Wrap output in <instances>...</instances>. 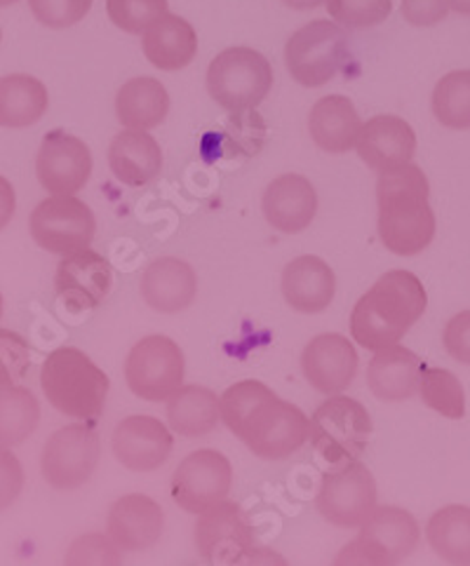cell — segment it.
Returning a JSON list of instances; mask_svg holds the SVG:
<instances>
[{"label":"cell","instance_id":"46","mask_svg":"<svg viewBox=\"0 0 470 566\" xmlns=\"http://www.w3.org/2000/svg\"><path fill=\"white\" fill-rule=\"evenodd\" d=\"M6 313V301H3V292H0V319H3Z\"/></svg>","mask_w":470,"mask_h":566},{"label":"cell","instance_id":"9","mask_svg":"<svg viewBox=\"0 0 470 566\" xmlns=\"http://www.w3.org/2000/svg\"><path fill=\"white\" fill-rule=\"evenodd\" d=\"M29 231L38 248L50 254H71L90 248L97 219L90 207L73 196H52L35 205Z\"/></svg>","mask_w":470,"mask_h":566},{"label":"cell","instance_id":"2","mask_svg":"<svg viewBox=\"0 0 470 566\" xmlns=\"http://www.w3.org/2000/svg\"><path fill=\"white\" fill-rule=\"evenodd\" d=\"M428 196L430 186L421 167L407 163L382 172L376 181V200L379 238L388 252L398 256L421 254L436 238V214Z\"/></svg>","mask_w":470,"mask_h":566},{"label":"cell","instance_id":"28","mask_svg":"<svg viewBox=\"0 0 470 566\" xmlns=\"http://www.w3.org/2000/svg\"><path fill=\"white\" fill-rule=\"evenodd\" d=\"M48 106V87L33 75L10 73L0 78V127H31L45 116Z\"/></svg>","mask_w":470,"mask_h":566},{"label":"cell","instance_id":"38","mask_svg":"<svg viewBox=\"0 0 470 566\" xmlns=\"http://www.w3.org/2000/svg\"><path fill=\"white\" fill-rule=\"evenodd\" d=\"M33 17L48 29H69L90 12L92 0H29Z\"/></svg>","mask_w":470,"mask_h":566},{"label":"cell","instance_id":"17","mask_svg":"<svg viewBox=\"0 0 470 566\" xmlns=\"http://www.w3.org/2000/svg\"><path fill=\"white\" fill-rule=\"evenodd\" d=\"M113 454L118 463L135 473H150L173 454V432L154 417H127L113 430Z\"/></svg>","mask_w":470,"mask_h":566},{"label":"cell","instance_id":"18","mask_svg":"<svg viewBox=\"0 0 470 566\" xmlns=\"http://www.w3.org/2000/svg\"><path fill=\"white\" fill-rule=\"evenodd\" d=\"M301 369L317 392H344L357 371V353L346 336L320 334L304 348Z\"/></svg>","mask_w":470,"mask_h":566},{"label":"cell","instance_id":"33","mask_svg":"<svg viewBox=\"0 0 470 566\" xmlns=\"http://www.w3.org/2000/svg\"><path fill=\"white\" fill-rule=\"evenodd\" d=\"M432 116L447 129H470V71L442 75L432 90Z\"/></svg>","mask_w":470,"mask_h":566},{"label":"cell","instance_id":"1","mask_svg":"<svg viewBox=\"0 0 470 566\" xmlns=\"http://www.w3.org/2000/svg\"><path fill=\"white\" fill-rule=\"evenodd\" d=\"M221 419L254 457L288 459L311 438V421L261 381H238L221 395Z\"/></svg>","mask_w":470,"mask_h":566},{"label":"cell","instance_id":"30","mask_svg":"<svg viewBox=\"0 0 470 566\" xmlns=\"http://www.w3.org/2000/svg\"><path fill=\"white\" fill-rule=\"evenodd\" d=\"M221 419V400L205 386H181L167 400L169 428L184 438H202L212 432Z\"/></svg>","mask_w":470,"mask_h":566},{"label":"cell","instance_id":"37","mask_svg":"<svg viewBox=\"0 0 470 566\" xmlns=\"http://www.w3.org/2000/svg\"><path fill=\"white\" fill-rule=\"evenodd\" d=\"M31 367V346L22 334L0 329V388L17 386L27 379Z\"/></svg>","mask_w":470,"mask_h":566},{"label":"cell","instance_id":"16","mask_svg":"<svg viewBox=\"0 0 470 566\" xmlns=\"http://www.w3.org/2000/svg\"><path fill=\"white\" fill-rule=\"evenodd\" d=\"M111 287L113 271L108 266V261L87 248L64 254L54 273L56 296H60L64 301V306L73 313L97 308L108 296Z\"/></svg>","mask_w":470,"mask_h":566},{"label":"cell","instance_id":"23","mask_svg":"<svg viewBox=\"0 0 470 566\" xmlns=\"http://www.w3.org/2000/svg\"><path fill=\"white\" fill-rule=\"evenodd\" d=\"M282 296L288 304L306 315L323 313L334 298L336 277L330 269V263L320 256L304 254L290 261L282 271Z\"/></svg>","mask_w":470,"mask_h":566},{"label":"cell","instance_id":"40","mask_svg":"<svg viewBox=\"0 0 470 566\" xmlns=\"http://www.w3.org/2000/svg\"><path fill=\"white\" fill-rule=\"evenodd\" d=\"M24 482L27 475L22 463H19V459L8 447H0V513L8 511V507L19 499Z\"/></svg>","mask_w":470,"mask_h":566},{"label":"cell","instance_id":"8","mask_svg":"<svg viewBox=\"0 0 470 566\" xmlns=\"http://www.w3.org/2000/svg\"><path fill=\"white\" fill-rule=\"evenodd\" d=\"M346 62L348 35L330 19H315L299 29L285 45L288 71L304 87L327 85Z\"/></svg>","mask_w":470,"mask_h":566},{"label":"cell","instance_id":"21","mask_svg":"<svg viewBox=\"0 0 470 566\" xmlns=\"http://www.w3.org/2000/svg\"><path fill=\"white\" fill-rule=\"evenodd\" d=\"M139 292L150 308L173 315L194 304L198 294V277L186 261L163 256L146 266Z\"/></svg>","mask_w":470,"mask_h":566},{"label":"cell","instance_id":"25","mask_svg":"<svg viewBox=\"0 0 470 566\" xmlns=\"http://www.w3.org/2000/svg\"><path fill=\"white\" fill-rule=\"evenodd\" d=\"M108 167L121 184L139 188L160 175L163 150L146 129L125 127L108 146Z\"/></svg>","mask_w":470,"mask_h":566},{"label":"cell","instance_id":"26","mask_svg":"<svg viewBox=\"0 0 470 566\" xmlns=\"http://www.w3.org/2000/svg\"><path fill=\"white\" fill-rule=\"evenodd\" d=\"M142 48L146 60L160 71L186 69L198 54L196 29L179 14H163L144 31Z\"/></svg>","mask_w":470,"mask_h":566},{"label":"cell","instance_id":"7","mask_svg":"<svg viewBox=\"0 0 470 566\" xmlns=\"http://www.w3.org/2000/svg\"><path fill=\"white\" fill-rule=\"evenodd\" d=\"M372 436L367 409L346 395H334L311 419V444L327 465H346L363 457Z\"/></svg>","mask_w":470,"mask_h":566},{"label":"cell","instance_id":"31","mask_svg":"<svg viewBox=\"0 0 470 566\" xmlns=\"http://www.w3.org/2000/svg\"><path fill=\"white\" fill-rule=\"evenodd\" d=\"M426 538L436 555L449 564H470V507L445 505L428 520Z\"/></svg>","mask_w":470,"mask_h":566},{"label":"cell","instance_id":"11","mask_svg":"<svg viewBox=\"0 0 470 566\" xmlns=\"http://www.w3.org/2000/svg\"><path fill=\"white\" fill-rule=\"evenodd\" d=\"M125 379L137 398L165 402L181 388L184 353L169 336H146L127 355Z\"/></svg>","mask_w":470,"mask_h":566},{"label":"cell","instance_id":"5","mask_svg":"<svg viewBox=\"0 0 470 566\" xmlns=\"http://www.w3.org/2000/svg\"><path fill=\"white\" fill-rule=\"evenodd\" d=\"M273 87V69L252 48H229L207 69V92L231 113L257 108Z\"/></svg>","mask_w":470,"mask_h":566},{"label":"cell","instance_id":"27","mask_svg":"<svg viewBox=\"0 0 470 566\" xmlns=\"http://www.w3.org/2000/svg\"><path fill=\"white\" fill-rule=\"evenodd\" d=\"M311 139L317 148L327 150V154H346L363 132V120L348 97L342 94H330L315 102L309 116Z\"/></svg>","mask_w":470,"mask_h":566},{"label":"cell","instance_id":"35","mask_svg":"<svg viewBox=\"0 0 470 566\" xmlns=\"http://www.w3.org/2000/svg\"><path fill=\"white\" fill-rule=\"evenodd\" d=\"M330 17L346 29H369L393 12V0H325Z\"/></svg>","mask_w":470,"mask_h":566},{"label":"cell","instance_id":"47","mask_svg":"<svg viewBox=\"0 0 470 566\" xmlns=\"http://www.w3.org/2000/svg\"><path fill=\"white\" fill-rule=\"evenodd\" d=\"M19 3V0H0V8H8V6H14Z\"/></svg>","mask_w":470,"mask_h":566},{"label":"cell","instance_id":"34","mask_svg":"<svg viewBox=\"0 0 470 566\" xmlns=\"http://www.w3.org/2000/svg\"><path fill=\"white\" fill-rule=\"evenodd\" d=\"M419 395L426 407L442 413L447 419H463L466 395L455 374L438 367H426L421 374Z\"/></svg>","mask_w":470,"mask_h":566},{"label":"cell","instance_id":"42","mask_svg":"<svg viewBox=\"0 0 470 566\" xmlns=\"http://www.w3.org/2000/svg\"><path fill=\"white\" fill-rule=\"evenodd\" d=\"M403 17L411 27H436L449 12V0H403Z\"/></svg>","mask_w":470,"mask_h":566},{"label":"cell","instance_id":"14","mask_svg":"<svg viewBox=\"0 0 470 566\" xmlns=\"http://www.w3.org/2000/svg\"><path fill=\"white\" fill-rule=\"evenodd\" d=\"M196 548L210 564H242L257 559L252 524L240 505L221 501L200 513L196 524Z\"/></svg>","mask_w":470,"mask_h":566},{"label":"cell","instance_id":"22","mask_svg":"<svg viewBox=\"0 0 470 566\" xmlns=\"http://www.w3.org/2000/svg\"><path fill=\"white\" fill-rule=\"evenodd\" d=\"M263 214L280 233H301L309 229L317 212L313 184L301 175H282L273 179L263 193Z\"/></svg>","mask_w":470,"mask_h":566},{"label":"cell","instance_id":"13","mask_svg":"<svg viewBox=\"0 0 470 566\" xmlns=\"http://www.w3.org/2000/svg\"><path fill=\"white\" fill-rule=\"evenodd\" d=\"M233 486L231 461L215 449L188 454L173 475V499L186 513L200 515L226 501Z\"/></svg>","mask_w":470,"mask_h":566},{"label":"cell","instance_id":"19","mask_svg":"<svg viewBox=\"0 0 470 566\" xmlns=\"http://www.w3.org/2000/svg\"><path fill=\"white\" fill-rule=\"evenodd\" d=\"M108 536L123 553H139L156 545L163 536L160 505L144 494H127L111 505Z\"/></svg>","mask_w":470,"mask_h":566},{"label":"cell","instance_id":"24","mask_svg":"<svg viewBox=\"0 0 470 566\" xmlns=\"http://www.w3.org/2000/svg\"><path fill=\"white\" fill-rule=\"evenodd\" d=\"M424 365L419 355H414L403 346H386L376 350L367 367V386L374 398L384 402L409 400L414 392H419Z\"/></svg>","mask_w":470,"mask_h":566},{"label":"cell","instance_id":"3","mask_svg":"<svg viewBox=\"0 0 470 566\" xmlns=\"http://www.w3.org/2000/svg\"><path fill=\"white\" fill-rule=\"evenodd\" d=\"M428 306L424 282L409 271H388L355 304L351 334L357 346L382 350L395 346L417 325Z\"/></svg>","mask_w":470,"mask_h":566},{"label":"cell","instance_id":"15","mask_svg":"<svg viewBox=\"0 0 470 566\" xmlns=\"http://www.w3.org/2000/svg\"><path fill=\"white\" fill-rule=\"evenodd\" d=\"M92 175V154L79 137L52 129L35 156V177L52 196H75Z\"/></svg>","mask_w":470,"mask_h":566},{"label":"cell","instance_id":"43","mask_svg":"<svg viewBox=\"0 0 470 566\" xmlns=\"http://www.w3.org/2000/svg\"><path fill=\"white\" fill-rule=\"evenodd\" d=\"M14 212H17L14 186L0 175V231L8 229V223L14 219Z\"/></svg>","mask_w":470,"mask_h":566},{"label":"cell","instance_id":"6","mask_svg":"<svg viewBox=\"0 0 470 566\" xmlns=\"http://www.w3.org/2000/svg\"><path fill=\"white\" fill-rule=\"evenodd\" d=\"M421 530L403 507L384 505L365 520L357 536L348 548L336 557V566L346 564H369V566H390L407 559L417 551Z\"/></svg>","mask_w":470,"mask_h":566},{"label":"cell","instance_id":"20","mask_svg":"<svg viewBox=\"0 0 470 566\" xmlns=\"http://www.w3.org/2000/svg\"><path fill=\"white\" fill-rule=\"evenodd\" d=\"M417 154V135L407 120L398 116H376L363 125L357 137V156L376 172L403 167Z\"/></svg>","mask_w":470,"mask_h":566},{"label":"cell","instance_id":"48","mask_svg":"<svg viewBox=\"0 0 470 566\" xmlns=\"http://www.w3.org/2000/svg\"><path fill=\"white\" fill-rule=\"evenodd\" d=\"M0 38H3V31H0Z\"/></svg>","mask_w":470,"mask_h":566},{"label":"cell","instance_id":"4","mask_svg":"<svg viewBox=\"0 0 470 566\" xmlns=\"http://www.w3.org/2000/svg\"><path fill=\"white\" fill-rule=\"evenodd\" d=\"M41 388L48 402L64 417L94 421L106 405L108 376L83 350L64 346L45 357Z\"/></svg>","mask_w":470,"mask_h":566},{"label":"cell","instance_id":"44","mask_svg":"<svg viewBox=\"0 0 470 566\" xmlns=\"http://www.w3.org/2000/svg\"><path fill=\"white\" fill-rule=\"evenodd\" d=\"M292 10H315L325 3V0H282Z\"/></svg>","mask_w":470,"mask_h":566},{"label":"cell","instance_id":"39","mask_svg":"<svg viewBox=\"0 0 470 566\" xmlns=\"http://www.w3.org/2000/svg\"><path fill=\"white\" fill-rule=\"evenodd\" d=\"M121 548L111 536L104 534H87L83 538L75 541L69 553H66V564L69 566H79V564H121Z\"/></svg>","mask_w":470,"mask_h":566},{"label":"cell","instance_id":"12","mask_svg":"<svg viewBox=\"0 0 470 566\" xmlns=\"http://www.w3.org/2000/svg\"><path fill=\"white\" fill-rule=\"evenodd\" d=\"M320 515L342 530H357L376 511V482L363 463H346L323 475L315 499Z\"/></svg>","mask_w":470,"mask_h":566},{"label":"cell","instance_id":"32","mask_svg":"<svg viewBox=\"0 0 470 566\" xmlns=\"http://www.w3.org/2000/svg\"><path fill=\"white\" fill-rule=\"evenodd\" d=\"M38 421H41V405L35 395L24 386L0 388V447H17L29 440Z\"/></svg>","mask_w":470,"mask_h":566},{"label":"cell","instance_id":"45","mask_svg":"<svg viewBox=\"0 0 470 566\" xmlns=\"http://www.w3.org/2000/svg\"><path fill=\"white\" fill-rule=\"evenodd\" d=\"M449 8L463 17H470V0H449Z\"/></svg>","mask_w":470,"mask_h":566},{"label":"cell","instance_id":"29","mask_svg":"<svg viewBox=\"0 0 470 566\" xmlns=\"http://www.w3.org/2000/svg\"><path fill=\"white\" fill-rule=\"evenodd\" d=\"M169 111V94L165 85L156 78H132L127 81L116 97V116L127 129H154L158 127Z\"/></svg>","mask_w":470,"mask_h":566},{"label":"cell","instance_id":"36","mask_svg":"<svg viewBox=\"0 0 470 566\" xmlns=\"http://www.w3.org/2000/svg\"><path fill=\"white\" fill-rule=\"evenodd\" d=\"M111 22L127 33H144L167 14V0H106Z\"/></svg>","mask_w":470,"mask_h":566},{"label":"cell","instance_id":"41","mask_svg":"<svg viewBox=\"0 0 470 566\" xmlns=\"http://www.w3.org/2000/svg\"><path fill=\"white\" fill-rule=\"evenodd\" d=\"M442 344L457 363L470 365V311H463L449 319L442 332Z\"/></svg>","mask_w":470,"mask_h":566},{"label":"cell","instance_id":"10","mask_svg":"<svg viewBox=\"0 0 470 566\" xmlns=\"http://www.w3.org/2000/svg\"><path fill=\"white\" fill-rule=\"evenodd\" d=\"M100 457L102 442L97 430L85 423L64 426L52 432L43 447V480L52 489H60V492H73V489H81L92 478Z\"/></svg>","mask_w":470,"mask_h":566}]
</instances>
